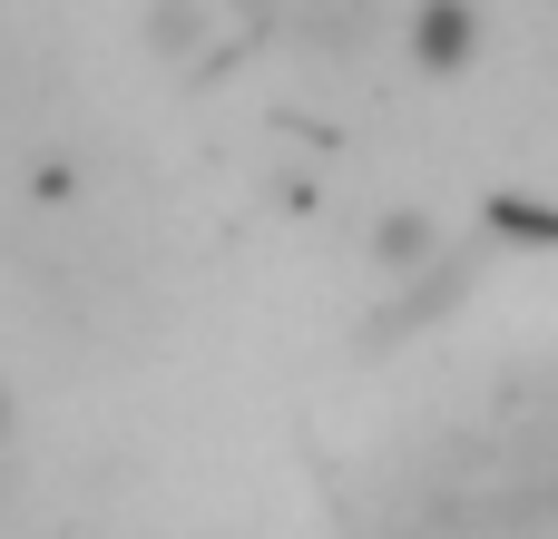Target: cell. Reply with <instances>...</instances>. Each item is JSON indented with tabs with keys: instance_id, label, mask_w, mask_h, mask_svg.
Listing matches in <instances>:
<instances>
[{
	"instance_id": "6da1fadb",
	"label": "cell",
	"mask_w": 558,
	"mask_h": 539,
	"mask_svg": "<svg viewBox=\"0 0 558 539\" xmlns=\"http://www.w3.org/2000/svg\"><path fill=\"white\" fill-rule=\"evenodd\" d=\"M402 49H412L422 79H461V69L481 59V0H412Z\"/></svg>"
},
{
	"instance_id": "3957f363",
	"label": "cell",
	"mask_w": 558,
	"mask_h": 539,
	"mask_svg": "<svg viewBox=\"0 0 558 539\" xmlns=\"http://www.w3.org/2000/svg\"><path fill=\"white\" fill-rule=\"evenodd\" d=\"M137 29H147L157 59H216V49H226V10H216V0H147Z\"/></svg>"
},
{
	"instance_id": "7a4b0ae2",
	"label": "cell",
	"mask_w": 558,
	"mask_h": 539,
	"mask_svg": "<svg viewBox=\"0 0 558 539\" xmlns=\"http://www.w3.org/2000/svg\"><path fill=\"white\" fill-rule=\"evenodd\" d=\"M461 304V255H441V265H422V275H402V295L373 314V344H402V334H422V324H441Z\"/></svg>"
},
{
	"instance_id": "277c9868",
	"label": "cell",
	"mask_w": 558,
	"mask_h": 539,
	"mask_svg": "<svg viewBox=\"0 0 558 539\" xmlns=\"http://www.w3.org/2000/svg\"><path fill=\"white\" fill-rule=\"evenodd\" d=\"M441 255H451V236H441L422 206H392V216L373 226V265H383L392 285H402V275H422V265H441Z\"/></svg>"
},
{
	"instance_id": "5b68a950",
	"label": "cell",
	"mask_w": 558,
	"mask_h": 539,
	"mask_svg": "<svg viewBox=\"0 0 558 539\" xmlns=\"http://www.w3.org/2000/svg\"><path fill=\"white\" fill-rule=\"evenodd\" d=\"M0 442H10V383H0Z\"/></svg>"
}]
</instances>
